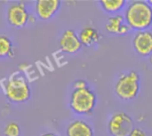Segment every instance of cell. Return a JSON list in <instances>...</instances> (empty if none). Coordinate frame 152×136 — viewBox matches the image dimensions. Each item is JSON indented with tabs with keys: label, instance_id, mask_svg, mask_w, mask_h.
Masks as SVG:
<instances>
[{
	"label": "cell",
	"instance_id": "20",
	"mask_svg": "<svg viewBox=\"0 0 152 136\" xmlns=\"http://www.w3.org/2000/svg\"><path fill=\"white\" fill-rule=\"evenodd\" d=\"M40 136H57V135L53 133V132H46V133H44V134H42Z\"/></svg>",
	"mask_w": 152,
	"mask_h": 136
},
{
	"label": "cell",
	"instance_id": "1",
	"mask_svg": "<svg viewBox=\"0 0 152 136\" xmlns=\"http://www.w3.org/2000/svg\"><path fill=\"white\" fill-rule=\"evenodd\" d=\"M124 17L131 29L137 31H147L152 26V7L148 1L136 0L127 6Z\"/></svg>",
	"mask_w": 152,
	"mask_h": 136
},
{
	"label": "cell",
	"instance_id": "14",
	"mask_svg": "<svg viewBox=\"0 0 152 136\" xmlns=\"http://www.w3.org/2000/svg\"><path fill=\"white\" fill-rule=\"evenodd\" d=\"M13 54V43L7 36L0 35V57L12 56Z\"/></svg>",
	"mask_w": 152,
	"mask_h": 136
},
{
	"label": "cell",
	"instance_id": "11",
	"mask_svg": "<svg viewBox=\"0 0 152 136\" xmlns=\"http://www.w3.org/2000/svg\"><path fill=\"white\" fill-rule=\"evenodd\" d=\"M78 36L83 46L84 45L86 47H92L93 45L97 44L101 38L99 31L91 26H86L83 28L80 31Z\"/></svg>",
	"mask_w": 152,
	"mask_h": 136
},
{
	"label": "cell",
	"instance_id": "15",
	"mask_svg": "<svg viewBox=\"0 0 152 136\" xmlns=\"http://www.w3.org/2000/svg\"><path fill=\"white\" fill-rule=\"evenodd\" d=\"M5 136H20L21 128L20 125L15 122L8 123L4 128Z\"/></svg>",
	"mask_w": 152,
	"mask_h": 136
},
{
	"label": "cell",
	"instance_id": "6",
	"mask_svg": "<svg viewBox=\"0 0 152 136\" xmlns=\"http://www.w3.org/2000/svg\"><path fill=\"white\" fill-rule=\"evenodd\" d=\"M30 15L26 6L23 3H15L7 10V21L9 24L15 28H23L29 22Z\"/></svg>",
	"mask_w": 152,
	"mask_h": 136
},
{
	"label": "cell",
	"instance_id": "3",
	"mask_svg": "<svg viewBox=\"0 0 152 136\" xmlns=\"http://www.w3.org/2000/svg\"><path fill=\"white\" fill-rule=\"evenodd\" d=\"M97 97L89 87L73 90L70 98V107L77 115H89L96 107Z\"/></svg>",
	"mask_w": 152,
	"mask_h": 136
},
{
	"label": "cell",
	"instance_id": "2",
	"mask_svg": "<svg viewBox=\"0 0 152 136\" xmlns=\"http://www.w3.org/2000/svg\"><path fill=\"white\" fill-rule=\"evenodd\" d=\"M115 93L125 101L137 98L140 92V75L135 71L122 74L117 78L115 84Z\"/></svg>",
	"mask_w": 152,
	"mask_h": 136
},
{
	"label": "cell",
	"instance_id": "8",
	"mask_svg": "<svg viewBox=\"0 0 152 136\" xmlns=\"http://www.w3.org/2000/svg\"><path fill=\"white\" fill-rule=\"evenodd\" d=\"M59 46L64 53L75 54L82 49L83 44L75 31L69 29L62 33L59 39Z\"/></svg>",
	"mask_w": 152,
	"mask_h": 136
},
{
	"label": "cell",
	"instance_id": "19",
	"mask_svg": "<svg viewBox=\"0 0 152 136\" xmlns=\"http://www.w3.org/2000/svg\"><path fill=\"white\" fill-rule=\"evenodd\" d=\"M35 22H36V17H35V16H33V15H30L28 23H34Z\"/></svg>",
	"mask_w": 152,
	"mask_h": 136
},
{
	"label": "cell",
	"instance_id": "18",
	"mask_svg": "<svg viewBox=\"0 0 152 136\" xmlns=\"http://www.w3.org/2000/svg\"><path fill=\"white\" fill-rule=\"evenodd\" d=\"M130 31H131V28H130L126 23H124V24L122 26V28L120 29V31H119L118 35H125V34H127Z\"/></svg>",
	"mask_w": 152,
	"mask_h": 136
},
{
	"label": "cell",
	"instance_id": "5",
	"mask_svg": "<svg viewBox=\"0 0 152 136\" xmlns=\"http://www.w3.org/2000/svg\"><path fill=\"white\" fill-rule=\"evenodd\" d=\"M132 118L125 112L119 111L111 116L107 123L108 132L112 136H128L134 128Z\"/></svg>",
	"mask_w": 152,
	"mask_h": 136
},
{
	"label": "cell",
	"instance_id": "23",
	"mask_svg": "<svg viewBox=\"0 0 152 136\" xmlns=\"http://www.w3.org/2000/svg\"><path fill=\"white\" fill-rule=\"evenodd\" d=\"M151 136H152V135H151Z\"/></svg>",
	"mask_w": 152,
	"mask_h": 136
},
{
	"label": "cell",
	"instance_id": "12",
	"mask_svg": "<svg viewBox=\"0 0 152 136\" xmlns=\"http://www.w3.org/2000/svg\"><path fill=\"white\" fill-rule=\"evenodd\" d=\"M99 4L102 9L110 15H118V13L123 10L126 5L125 0H101Z\"/></svg>",
	"mask_w": 152,
	"mask_h": 136
},
{
	"label": "cell",
	"instance_id": "7",
	"mask_svg": "<svg viewBox=\"0 0 152 136\" xmlns=\"http://www.w3.org/2000/svg\"><path fill=\"white\" fill-rule=\"evenodd\" d=\"M132 47L140 56H149L152 53V31H137L132 38Z\"/></svg>",
	"mask_w": 152,
	"mask_h": 136
},
{
	"label": "cell",
	"instance_id": "4",
	"mask_svg": "<svg viewBox=\"0 0 152 136\" xmlns=\"http://www.w3.org/2000/svg\"><path fill=\"white\" fill-rule=\"evenodd\" d=\"M6 93L11 101L23 103L31 98V88L23 76L15 75L6 85Z\"/></svg>",
	"mask_w": 152,
	"mask_h": 136
},
{
	"label": "cell",
	"instance_id": "17",
	"mask_svg": "<svg viewBox=\"0 0 152 136\" xmlns=\"http://www.w3.org/2000/svg\"><path fill=\"white\" fill-rule=\"evenodd\" d=\"M128 136H148L147 132L140 128H133Z\"/></svg>",
	"mask_w": 152,
	"mask_h": 136
},
{
	"label": "cell",
	"instance_id": "22",
	"mask_svg": "<svg viewBox=\"0 0 152 136\" xmlns=\"http://www.w3.org/2000/svg\"><path fill=\"white\" fill-rule=\"evenodd\" d=\"M148 4L151 6V7H152V0H149V1H148Z\"/></svg>",
	"mask_w": 152,
	"mask_h": 136
},
{
	"label": "cell",
	"instance_id": "16",
	"mask_svg": "<svg viewBox=\"0 0 152 136\" xmlns=\"http://www.w3.org/2000/svg\"><path fill=\"white\" fill-rule=\"evenodd\" d=\"M73 90H78V89H84L88 87V83L84 80H77L73 83Z\"/></svg>",
	"mask_w": 152,
	"mask_h": 136
},
{
	"label": "cell",
	"instance_id": "9",
	"mask_svg": "<svg viewBox=\"0 0 152 136\" xmlns=\"http://www.w3.org/2000/svg\"><path fill=\"white\" fill-rule=\"evenodd\" d=\"M61 1L59 0H38L35 6V12L40 20L51 19L59 10Z\"/></svg>",
	"mask_w": 152,
	"mask_h": 136
},
{
	"label": "cell",
	"instance_id": "10",
	"mask_svg": "<svg viewBox=\"0 0 152 136\" xmlns=\"http://www.w3.org/2000/svg\"><path fill=\"white\" fill-rule=\"evenodd\" d=\"M65 134L66 136H94V130L83 120H74L67 125Z\"/></svg>",
	"mask_w": 152,
	"mask_h": 136
},
{
	"label": "cell",
	"instance_id": "21",
	"mask_svg": "<svg viewBox=\"0 0 152 136\" xmlns=\"http://www.w3.org/2000/svg\"><path fill=\"white\" fill-rule=\"evenodd\" d=\"M149 57V63L151 64V65H152V53H151V55L148 56Z\"/></svg>",
	"mask_w": 152,
	"mask_h": 136
},
{
	"label": "cell",
	"instance_id": "13",
	"mask_svg": "<svg viewBox=\"0 0 152 136\" xmlns=\"http://www.w3.org/2000/svg\"><path fill=\"white\" fill-rule=\"evenodd\" d=\"M125 23L124 21V17L122 15H115L110 16L106 24H105V28L107 30V31H108L111 34H117L120 31V29L122 28V26Z\"/></svg>",
	"mask_w": 152,
	"mask_h": 136
}]
</instances>
